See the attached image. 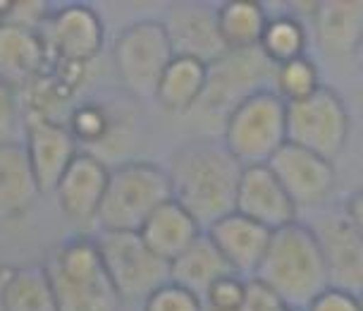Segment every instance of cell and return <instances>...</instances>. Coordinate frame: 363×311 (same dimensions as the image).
Instances as JSON below:
<instances>
[{
  "label": "cell",
  "instance_id": "6da1fadb",
  "mask_svg": "<svg viewBox=\"0 0 363 311\" xmlns=\"http://www.w3.org/2000/svg\"><path fill=\"white\" fill-rule=\"evenodd\" d=\"M167 173L172 199L199 220L201 228H211L216 220L235 211L244 165L227 151L223 141H186L172 153Z\"/></svg>",
  "mask_w": 363,
  "mask_h": 311
},
{
  "label": "cell",
  "instance_id": "7a4b0ae2",
  "mask_svg": "<svg viewBox=\"0 0 363 311\" xmlns=\"http://www.w3.org/2000/svg\"><path fill=\"white\" fill-rule=\"evenodd\" d=\"M294 311H306L323 290L330 288L325 256L311 225L291 223L275 230L265 258L254 275Z\"/></svg>",
  "mask_w": 363,
  "mask_h": 311
},
{
  "label": "cell",
  "instance_id": "3957f363",
  "mask_svg": "<svg viewBox=\"0 0 363 311\" xmlns=\"http://www.w3.org/2000/svg\"><path fill=\"white\" fill-rule=\"evenodd\" d=\"M53 285L57 311H118L115 293L96 237H69L48 251L43 261Z\"/></svg>",
  "mask_w": 363,
  "mask_h": 311
},
{
  "label": "cell",
  "instance_id": "277c9868",
  "mask_svg": "<svg viewBox=\"0 0 363 311\" xmlns=\"http://www.w3.org/2000/svg\"><path fill=\"white\" fill-rule=\"evenodd\" d=\"M172 199L170 173L151 160H127L110 170L99 223L101 232H139Z\"/></svg>",
  "mask_w": 363,
  "mask_h": 311
},
{
  "label": "cell",
  "instance_id": "5b68a950",
  "mask_svg": "<svg viewBox=\"0 0 363 311\" xmlns=\"http://www.w3.org/2000/svg\"><path fill=\"white\" fill-rule=\"evenodd\" d=\"M223 144L244 168L268 165L287 139V103L261 89L225 115Z\"/></svg>",
  "mask_w": 363,
  "mask_h": 311
},
{
  "label": "cell",
  "instance_id": "8992f818",
  "mask_svg": "<svg viewBox=\"0 0 363 311\" xmlns=\"http://www.w3.org/2000/svg\"><path fill=\"white\" fill-rule=\"evenodd\" d=\"M174 50L160 19H136L115 38L113 67L122 87L136 99H155V89Z\"/></svg>",
  "mask_w": 363,
  "mask_h": 311
},
{
  "label": "cell",
  "instance_id": "52a82bcc",
  "mask_svg": "<svg viewBox=\"0 0 363 311\" xmlns=\"http://www.w3.org/2000/svg\"><path fill=\"white\" fill-rule=\"evenodd\" d=\"M96 242L122 302L144 304L155 290L170 283V263L155 256L139 232H101Z\"/></svg>",
  "mask_w": 363,
  "mask_h": 311
},
{
  "label": "cell",
  "instance_id": "ba28073f",
  "mask_svg": "<svg viewBox=\"0 0 363 311\" xmlns=\"http://www.w3.org/2000/svg\"><path fill=\"white\" fill-rule=\"evenodd\" d=\"M349 129H352V118L347 103L325 84L313 96L287 106L289 144L306 148L330 163H335V158H340V153L345 151Z\"/></svg>",
  "mask_w": 363,
  "mask_h": 311
},
{
  "label": "cell",
  "instance_id": "9c48e42d",
  "mask_svg": "<svg viewBox=\"0 0 363 311\" xmlns=\"http://www.w3.org/2000/svg\"><path fill=\"white\" fill-rule=\"evenodd\" d=\"M272 77L275 65L261 53V48L227 50L223 58L208 65V84L199 106L227 115L251 94L270 89L265 82H272Z\"/></svg>",
  "mask_w": 363,
  "mask_h": 311
},
{
  "label": "cell",
  "instance_id": "30bf717a",
  "mask_svg": "<svg viewBox=\"0 0 363 311\" xmlns=\"http://www.w3.org/2000/svg\"><path fill=\"white\" fill-rule=\"evenodd\" d=\"M43 41L48 60L86 67L106 46V24L91 5L69 3L53 12L43 29Z\"/></svg>",
  "mask_w": 363,
  "mask_h": 311
},
{
  "label": "cell",
  "instance_id": "8fae6325",
  "mask_svg": "<svg viewBox=\"0 0 363 311\" xmlns=\"http://www.w3.org/2000/svg\"><path fill=\"white\" fill-rule=\"evenodd\" d=\"M268 165L296 209H318L333 197L337 187L335 165L294 144H284Z\"/></svg>",
  "mask_w": 363,
  "mask_h": 311
},
{
  "label": "cell",
  "instance_id": "7c38bea8",
  "mask_svg": "<svg viewBox=\"0 0 363 311\" xmlns=\"http://www.w3.org/2000/svg\"><path fill=\"white\" fill-rule=\"evenodd\" d=\"M24 151L41 194H53L69 163L79 156V141L72 137L67 122L27 120L24 125Z\"/></svg>",
  "mask_w": 363,
  "mask_h": 311
},
{
  "label": "cell",
  "instance_id": "4fadbf2b",
  "mask_svg": "<svg viewBox=\"0 0 363 311\" xmlns=\"http://www.w3.org/2000/svg\"><path fill=\"white\" fill-rule=\"evenodd\" d=\"M235 211L270 232L296 223V213H299L277 175L270 170V165L244 168L237 187Z\"/></svg>",
  "mask_w": 363,
  "mask_h": 311
},
{
  "label": "cell",
  "instance_id": "5bb4252c",
  "mask_svg": "<svg viewBox=\"0 0 363 311\" xmlns=\"http://www.w3.org/2000/svg\"><path fill=\"white\" fill-rule=\"evenodd\" d=\"M174 55L196 58L211 65L227 53L218 31V10L201 3H174L160 19Z\"/></svg>",
  "mask_w": 363,
  "mask_h": 311
},
{
  "label": "cell",
  "instance_id": "9a60e30c",
  "mask_svg": "<svg viewBox=\"0 0 363 311\" xmlns=\"http://www.w3.org/2000/svg\"><path fill=\"white\" fill-rule=\"evenodd\" d=\"M325 256L330 288L363 293V237L354 230L347 216H328L313 225Z\"/></svg>",
  "mask_w": 363,
  "mask_h": 311
},
{
  "label": "cell",
  "instance_id": "2e32d148",
  "mask_svg": "<svg viewBox=\"0 0 363 311\" xmlns=\"http://www.w3.org/2000/svg\"><path fill=\"white\" fill-rule=\"evenodd\" d=\"M108 180L110 168L99 156L79 151L53 192L60 211L74 223L96 220L108 190Z\"/></svg>",
  "mask_w": 363,
  "mask_h": 311
},
{
  "label": "cell",
  "instance_id": "e0dca14e",
  "mask_svg": "<svg viewBox=\"0 0 363 311\" xmlns=\"http://www.w3.org/2000/svg\"><path fill=\"white\" fill-rule=\"evenodd\" d=\"M206 235L223 254L232 273L254 278L265 258L272 232L254 220L244 218L242 213L232 211L225 218L216 220L211 228H206Z\"/></svg>",
  "mask_w": 363,
  "mask_h": 311
},
{
  "label": "cell",
  "instance_id": "ac0fdd59",
  "mask_svg": "<svg viewBox=\"0 0 363 311\" xmlns=\"http://www.w3.org/2000/svg\"><path fill=\"white\" fill-rule=\"evenodd\" d=\"M313 34L330 60L356 58L363 41V0H323L313 15Z\"/></svg>",
  "mask_w": 363,
  "mask_h": 311
},
{
  "label": "cell",
  "instance_id": "d6986e66",
  "mask_svg": "<svg viewBox=\"0 0 363 311\" xmlns=\"http://www.w3.org/2000/svg\"><path fill=\"white\" fill-rule=\"evenodd\" d=\"M48 65L43 34L31 29L0 24V82L15 92L27 89Z\"/></svg>",
  "mask_w": 363,
  "mask_h": 311
},
{
  "label": "cell",
  "instance_id": "ffe728a7",
  "mask_svg": "<svg viewBox=\"0 0 363 311\" xmlns=\"http://www.w3.org/2000/svg\"><path fill=\"white\" fill-rule=\"evenodd\" d=\"M139 235L155 256L172 263L203 235V228L184 206L170 199L146 220Z\"/></svg>",
  "mask_w": 363,
  "mask_h": 311
},
{
  "label": "cell",
  "instance_id": "44dd1931",
  "mask_svg": "<svg viewBox=\"0 0 363 311\" xmlns=\"http://www.w3.org/2000/svg\"><path fill=\"white\" fill-rule=\"evenodd\" d=\"M38 182L24 144L0 146V220H17L38 199Z\"/></svg>",
  "mask_w": 363,
  "mask_h": 311
},
{
  "label": "cell",
  "instance_id": "7402d4cb",
  "mask_svg": "<svg viewBox=\"0 0 363 311\" xmlns=\"http://www.w3.org/2000/svg\"><path fill=\"white\" fill-rule=\"evenodd\" d=\"M208 84V65L196 58L174 55L155 89V101L165 113L184 115L196 108Z\"/></svg>",
  "mask_w": 363,
  "mask_h": 311
},
{
  "label": "cell",
  "instance_id": "603a6c76",
  "mask_svg": "<svg viewBox=\"0 0 363 311\" xmlns=\"http://www.w3.org/2000/svg\"><path fill=\"white\" fill-rule=\"evenodd\" d=\"M0 307L3 311H57L43 263L0 268Z\"/></svg>",
  "mask_w": 363,
  "mask_h": 311
},
{
  "label": "cell",
  "instance_id": "cb8c5ba5",
  "mask_svg": "<svg viewBox=\"0 0 363 311\" xmlns=\"http://www.w3.org/2000/svg\"><path fill=\"white\" fill-rule=\"evenodd\" d=\"M227 273H232L230 266H227L223 254H220L218 247L211 242V237L206 232L184 254L177 256L170 263V280L186 288L189 293L199 295L201 300L211 290V285L218 283Z\"/></svg>",
  "mask_w": 363,
  "mask_h": 311
},
{
  "label": "cell",
  "instance_id": "d4e9b609",
  "mask_svg": "<svg viewBox=\"0 0 363 311\" xmlns=\"http://www.w3.org/2000/svg\"><path fill=\"white\" fill-rule=\"evenodd\" d=\"M268 10L256 0H232L218 8V31L227 50H251L261 46L268 27Z\"/></svg>",
  "mask_w": 363,
  "mask_h": 311
},
{
  "label": "cell",
  "instance_id": "484cf974",
  "mask_svg": "<svg viewBox=\"0 0 363 311\" xmlns=\"http://www.w3.org/2000/svg\"><path fill=\"white\" fill-rule=\"evenodd\" d=\"M258 48L275 67H280V65L289 60H296V58H303L308 48L306 24L294 15L270 17Z\"/></svg>",
  "mask_w": 363,
  "mask_h": 311
},
{
  "label": "cell",
  "instance_id": "4316f807",
  "mask_svg": "<svg viewBox=\"0 0 363 311\" xmlns=\"http://www.w3.org/2000/svg\"><path fill=\"white\" fill-rule=\"evenodd\" d=\"M272 84H275V94L287 106L308 99V96H313L323 87L320 70H318V65L308 55L296 58V60H289L280 65V67H275Z\"/></svg>",
  "mask_w": 363,
  "mask_h": 311
},
{
  "label": "cell",
  "instance_id": "83f0119b",
  "mask_svg": "<svg viewBox=\"0 0 363 311\" xmlns=\"http://www.w3.org/2000/svg\"><path fill=\"white\" fill-rule=\"evenodd\" d=\"M110 115L101 103H79L67 113V127L79 144H99L110 132Z\"/></svg>",
  "mask_w": 363,
  "mask_h": 311
},
{
  "label": "cell",
  "instance_id": "f1b7e54d",
  "mask_svg": "<svg viewBox=\"0 0 363 311\" xmlns=\"http://www.w3.org/2000/svg\"><path fill=\"white\" fill-rule=\"evenodd\" d=\"M246 280L237 273H227L218 283L211 285V290L203 295L206 311H242L246 300Z\"/></svg>",
  "mask_w": 363,
  "mask_h": 311
},
{
  "label": "cell",
  "instance_id": "f546056e",
  "mask_svg": "<svg viewBox=\"0 0 363 311\" xmlns=\"http://www.w3.org/2000/svg\"><path fill=\"white\" fill-rule=\"evenodd\" d=\"M141 311H203V300L170 280L141 304Z\"/></svg>",
  "mask_w": 363,
  "mask_h": 311
},
{
  "label": "cell",
  "instance_id": "4dcf8cb0",
  "mask_svg": "<svg viewBox=\"0 0 363 311\" xmlns=\"http://www.w3.org/2000/svg\"><path fill=\"white\" fill-rule=\"evenodd\" d=\"M53 5L50 3H43V0H22V3H12V10L8 19L3 24H15V27H22V29H31V31H38L43 34L45 24L50 22L53 17Z\"/></svg>",
  "mask_w": 363,
  "mask_h": 311
},
{
  "label": "cell",
  "instance_id": "1f68e13d",
  "mask_svg": "<svg viewBox=\"0 0 363 311\" xmlns=\"http://www.w3.org/2000/svg\"><path fill=\"white\" fill-rule=\"evenodd\" d=\"M19 115H22L19 92H15L10 84L0 82V146L17 144Z\"/></svg>",
  "mask_w": 363,
  "mask_h": 311
},
{
  "label": "cell",
  "instance_id": "d6a6232c",
  "mask_svg": "<svg viewBox=\"0 0 363 311\" xmlns=\"http://www.w3.org/2000/svg\"><path fill=\"white\" fill-rule=\"evenodd\" d=\"M242 311H294L277 297L268 285H263L256 278L246 280V300Z\"/></svg>",
  "mask_w": 363,
  "mask_h": 311
},
{
  "label": "cell",
  "instance_id": "836d02e7",
  "mask_svg": "<svg viewBox=\"0 0 363 311\" xmlns=\"http://www.w3.org/2000/svg\"><path fill=\"white\" fill-rule=\"evenodd\" d=\"M306 311H363L359 295H352L347 290L328 288L308 304Z\"/></svg>",
  "mask_w": 363,
  "mask_h": 311
},
{
  "label": "cell",
  "instance_id": "e575fe53",
  "mask_svg": "<svg viewBox=\"0 0 363 311\" xmlns=\"http://www.w3.org/2000/svg\"><path fill=\"white\" fill-rule=\"evenodd\" d=\"M345 216H347L349 223L354 225V230L363 237V187H361V190H356L352 197H349Z\"/></svg>",
  "mask_w": 363,
  "mask_h": 311
},
{
  "label": "cell",
  "instance_id": "d590c367",
  "mask_svg": "<svg viewBox=\"0 0 363 311\" xmlns=\"http://www.w3.org/2000/svg\"><path fill=\"white\" fill-rule=\"evenodd\" d=\"M356 62H359V67L363 70V41H361V46H359V50H356V58H354Z\"/></svg>",
  "mask_w": 363,
  "mask_h": 311
},
{
  "label": "cell",
  "instance_id": "8d00e7d4",
  "mask_svg": "<svg viewBox=\"0 0 363 311\" xmlns=\"http://www.w3.org/2000/svg\"><path fill=\"white\" fill-rule=\"evenodd\" d=\"M359 302H361V307H363V293L359 295Z\"/></svg>",
  "mask_w": 363,
  "mask_h": 311
}]
</instances>
